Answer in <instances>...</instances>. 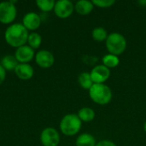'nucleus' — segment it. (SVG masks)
I'll list each match as a JSON object with an SVG mask.
<instances>
[{
  "label": "nucleus",
  "mask_w": 146,
  "mask_h": 146,
  "mask_svg": "<svg viewBox=\"0 0 146 146\" xmlns=\"http://www.w3.org/2000/svg\"><path fill=\"white\" fill-rule=\"evenodd\" d=\"M115 3V0H93V5L98 6L100 8H109Z\"/></svg>",
  "instance_id": "nucleus-22"
},
{
  "label": "nucleus",
  "mask_w": 146,
  "mask_h": 146,
  "mask_svg": "<svg viewBox=\"0 0 146 146\" xmlns=\"http://www.w3.org/2000/svg\"><path fill=\"white\" fill-rule=\"evenodd\" d=\"M96 139L90 133H83L76 139V146H96Z\"/></svg>",
  "instance_id": "nucleus-14"
},
{
  "label": "nucleus",
  "mask_w": 146,
  "mask_h": 146,
  "mask_svg": "<svg viewBox=\"0 0 146 146\" xmlns=\"http://www.w3.org/2000/svg\"><path fill=\"white\" fill-rule=\"evenodd\" d=\"M37 6L38 7L39 9H41L44 12H48L50 11L51 9H54L55 7V1L53 0H38L36 2Z\"/></svg>",
  "instance_id": "nucleus-21"
},
{
  "label": "nucleus",
  "mask_w": 146,
  "mask_h": 146,
  "mask_svg": "<svg viewBox=\"0 0 146 146\" xmlns=\"http://www.w3.org/2000/svg\"><path fill=\"white\" fill-rule=\"evenodd\" d=\"M74 9L78 14L81 15H86L90 14L92 11L93 3L92 2L88 1V0H80L75 3Z\"/></svg>",
  "instance_id": "nucleus-13"
},
{
  "label": "nucleus",
  "mask_w": 146,
  "mask_h": 146,
  "mask_svg": "<svg viewBox=\"0 0 146 146\" xmlns=\"http://www.w3.org/2000/svg\"><path fill=\"white\" fill-rule=\"evenodd\" d=\"M6 70L3 68V66L0 64V85L4 81L5 77H6V74H5Z\"/></svg>",
  "instance_id": "nucleus-24"
},
{
  "label": "nucleus",
  "mask_w": 146,
  "mask_h": 146,
  "mask_svg": "<svg viewBox=\"0 0 146 146\" xmlns=\"http://www.w3.org/2000/svg\"><path fill=\"white\" fill-rule=\"evenodd\" d=\"M35 60H36L37 64L43 68H50L54 64V62H55L53 54L50 51H48L45 50H39L35 56Z\"/></svg>",
  "instance_id": "nucleus-9"
},
{
  "label": "nucleus",
  "mask_w": 146,
  "mask_h": 146,
  "mask_svg": "<svg viewBox=\"0 0 146 146\" xmlns=\"http://www.w3.org/2000/svg\"><path fill=\"white\" fill-rule=\"evenodd\" d=\"M92 80L94 84H104L110 76V70L103 65H98L90 73Z\"/></svg>",
  "instance_id": "nucleus-7"
},
{
  "label": "nucleus",
  "mask_w": 146,
  "mask_h": 146,
  "mask_svg": "<svg viewBox=\"0 0 146 146\" xmlns=\"http://www.w3.org/2000/svg\"><path fill=\"white\" fill-rule=\"evenodd\" d=\"M139 3H140V4H146V1H139Z\"/></svg>",
  "instance_id": "nucleus-25"
},
{
  "label": "nucleus",
  "mask_w": 146,
  "mask_h": 146,
  "mask_svg": "<svg viewBox=\"0 0 146 146\" xmlns=\"http://www.w3.org/2000/svg\"><path fill=\"white\" fill-rule=\"evenodd\" d=\"M40 140L44 146H57L60 142V135L55 128L47 127L42 131Z\"/></svg>",
  "instance_id": "nucleus-6"
},
{
  "label": "nucleus",
  "mask_w": 146,
  "mask_h": 146,
  "mask_svg": "<svg viewBox=\"0 0 146 146\" xmlns=\"http://www.w3.org/2000/svg\"><path fill=\"white\" fill-rule=\"evenodd\" d=\"M91 99L100 105L109 104L112 99L111 89L104 84H93L89 90Z\"/></svg>",
  "instance_id": "nucleus-2"
},
{
  "label": "nucleus",
  "mask_w": 146,
  "mask_h": 146,
  "mask_svg": "<svg viewBox=\"0 0 146 146\" xmlns=\"http://www.w3.org/2000/svg\"><path fill=\"white\" fill-rule=\"evenodd\" d=\"M23 26L27 30H36L39 27L41 23V19L39 15L34 12H29L26 14L23 17Z\"/></svg>",
  "instance_id": "nucleus-11"
},
{
  "label": "nucleus",
  "mask_w": 146,
  "mask_h": 146,
  "mask_svg": "<svg viewBox=\"0 0 146 146\" xmlns=\"http://www.w3.org/2000/svg\"><path fill=\"white\" fill-rule=\"evenodd\" d=\"M106 47L110 54L118 56L124 52L127 48L125 37L119 33H111L106 39Z\"/></svg>",
  "instance_id": "nucleus-4"
},
{
  "label": "nucleus",
  "mask_w": 146,
  "mask_h": 146,
  "mask_svg": "<svg viewBox=\"0 0 146 146\" xmlns=\"http://www.w3.org/2000/svg\"><path fill=\"white\" fill-rule=\"evenodd\" d=\"M81 128V121L78 115L68 114L66 115L60 122V129L66 136H74Z\"/></svg>",
  "instance_id": "nucleus-3"
},
{
  "label": "nucleus",
  "mask_w": 146,
  "mask_h": 146,
  "mask_svg": "<svg viewBox=\"0 0 146 146\" xmlns=\"http://www.w3.org/2000/svg\"><path fill=\"white\" fill-rule=\"evenodd\" d=\"M19 64V62L16 60L15 56H13L11 55H7L2 59V66L5 70H15L17 65Z\"/></svg>",
  "instance_id": "nucleus-16"
},
{
  "label": "nucleus",
  "mask_w": 146,
  "mask_h": 146,
  "mask_svg": "<svg viewBox=\"0 0 146 146\" xmlns=\"http://www.w3.org/2000/svg\"><path fill=\"white\" fill-rule=\"evenodd\" d=\"M78 116L81 121L89 122L95 118V112L92 109L89 107H84L80 110L78 113Z\"/></svg>",
  "instance_id": "nucleus-15"
},
{
  "label": "nucleus",
  "mask_w": 146,
  "mask_h": 146,
  "mask_svg": "<svg viewBox=\"0 0 146 146\" xmlns=\"http://www.w3.org/2000/svg\"><path fill=\"white\" fill-rule=\"evenodd\" d=\"M15 73L21 80H29L33 75V68L28 63H19L15 69Z\"/></svg>",
  "instance_id": "nucleus-12"
},
{
  "label": "nucleus",
  "mask_w": 146,
  "mask_h": 146,
  "mask_svg": "<svg viewBox=\"0 0 146 146\" xmlns=\"http://www.w3.org/2000/svg\"><path fill=\"white\" fill-rule=\"evenodd\" d=\"M92 35L93 39L96 41H98V42H102L104 40H106L108 38L107 31L104 27H95L92 30Z\"/></svg>",
  "instance_id": "nucleus-19"
},
{
  "label": "nucleus",
  "mask_w": 146,
  "mask_h": 146,
  "mask_svg": "<svg viewBox=\"0 0 146 146\" xmlns=\"http://www.w3.org/2000/svg\"><path fill=\"white\" fill-rule=\"evenodd\" d=\"M119 62H120L119 57L112 54H107L103 57V63L108 68H115L116 66H118Z\"/></svg>",
  "instance_id": "nucleus-18"
},
{
  "label": "nucleus",
  "mask_w": 146,
  "mask_h": 146,
  "mask_svg": "<svg viewBox=\"0 0 146 146\" xmlns=\"http://www.w3.org/2000/svg\"><path fill=\"white\" fill-rule=\"evenodd\" d=\"M78 81H79V84L80 85V86L86 90H90V88L94 84L92 80L91 74L87 72L81 73L78 78Z\"/></svg>",
  "instance_id": "nucleus-17"
},
{
  "label": "nucleus",
  "mask_w": 146,
  "mask_h": 146,
  "mask_svg": "<svg viewBox=\"0 0 146 146\" xmlns=\"http://www.w3.org/2000/svg\"><path fill=\"white\" fill-rule=\"evenodd\" d=\"M15 56L20 63H27L34 56V50L29 45H22L15 50Z\"/></svg>",
  "instance_id": "nucleus-10"
},
{
  "label": "nucleus",
  "mask_w": 146,
  "mask_h": 146,
  "mask_svg": "<svg viewBox=\"0 0 146 146\" xmlns=\"http://www.w3.org/2000/svg\"><path fill=\"white\" fill-rule=\"evenodd\" d=\"M28 35L27 29L22 24L15 23L6 29L4 37L6 42L9 45L19 48L24 45L27 41Z\"/></svg>",
  "instance_id": "nucleus-1"
},
{
  "label": "nucleus",
  "mask_w": 146,
  "mask_h": 146,
  "mask_svg": "<svg viewBox=\"0 0 146 146\" xmlns=\"http://www.w3.org/2000/svg\"><path fill=\"white\" fill-rule=\"evenodd\" d=\"M144 130H145V132L146 133V121L145 122V125H144Z\"/></svg>",
  "instance_id": "nucleus-26"
},
{
  "label": "nucleus",
  "mask_w": 146,
  "mask_h": 146,
  "mask_svg": "<svg viewBox=\"0 0 146 146\" xmlns=\"http://www.w3.org/2000/svg\"><path fill=\"white\" fill-rule=\"evenodd\" d=\"M96 146H117L114 142L110 140H101L97 143Z\"/></svg>",
  "instance_id": "nucleus-23"
},
{
  "label": "nucleus",
  "mask_w": 146,
  "mask_h": 146,
  "mask_svg": "<svg viewBox=\"0 0 146 146\" xmlns=\"http://www.w3.org/2000/svg\"><path fill=\"white\" fill-rule=\"evenodd\" d=\"M28 45L33 48V49H37L40 46L41 42H42V38L41 36L37 33H32L28 35L27 38Z\"/></svg>",
  "instance_id": "nucleus-20"
},
{
  "label": "nucleus",
  "mask_w": 146,
  "mask_h": 146,
  "mask_svg": "<svg viewBox=\"0 0 146 146\" xmlns=\"http://www.w3.org/2000/svg\"><path fill=\"white\" fill-rule=\"evenodd\" d=\"M14 3L13 1L0 3V22L9 24L15 19L16 9Z\"/></svg>",
  "instance_id": "nucleus-5"
},
{
  "label": "nucleus",
  "mask_w": 146,
  "mask_h": 146,
  "mask_svg": "<svg viewBox=\"0 0 146 146\" xmlns=\"http://www.w3.org/2000/svg\"><path fill=\"white\" fill-rule=\"evenodd\" d=\"M74 6L71 1L59 0L56 3L54 7L55 14L60 18H67L70 16L74 11Z\"/></svg>",
  "instance_id": "nucleus-8"
}]
</instances>
